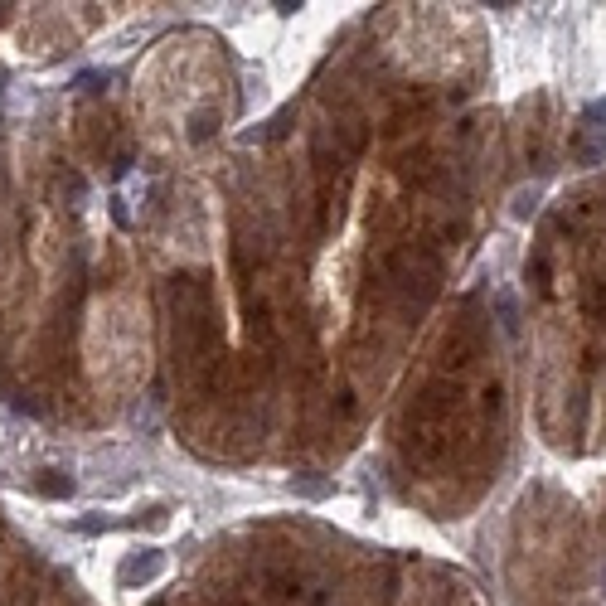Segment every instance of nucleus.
<instances>
[{
  "mask_svg": "<svg viewBox=\"0 0 606 606\" xmlns=\"http://www.w3.org/2000/svg\"><path fill=\"white\" fill-rule=\"evenodd\" d=\"M151 577H160V553H156V548H146V553H136V558L122 563V582H127V587L151 582Z\"/></svg>",
  "mask_w": 606,
  "mask_h": 606,
  "instance_id": "f257e3e1",
  "label": "nucleus"
},
{
  "mask_svg": "<svg viewBox=\"0 0 606 606\" xmlns=\"http://www.w3.org/2000/svg\"><path fill=\"white\" fill-rule=\"evenodd\" d=\"M34 495H44V500H64V495H73V480L59 476V471H39V476L30 480Z\"/></svg>",
  "mask_w": 606,
  "mask_h": 606,
  "instance_id": "f03ea898",
  "label": "nucleus"
},
{
  "mask_svg": "<svg viewBox=\"0 0 606 606\" xmlns=\"http://www.w3.org/2000/svg\"><path fill=\"white\" fill-rule=\"evenodd\" d=\"M587 316L606 320V277H602V282H597L592 291H587Z\"/></svg>",
  "mask_w": 606,
  "mask_h": 606,
  "instance_id": "7ed1b4c3",
  "label": "nucleus"
}]
</instances>
